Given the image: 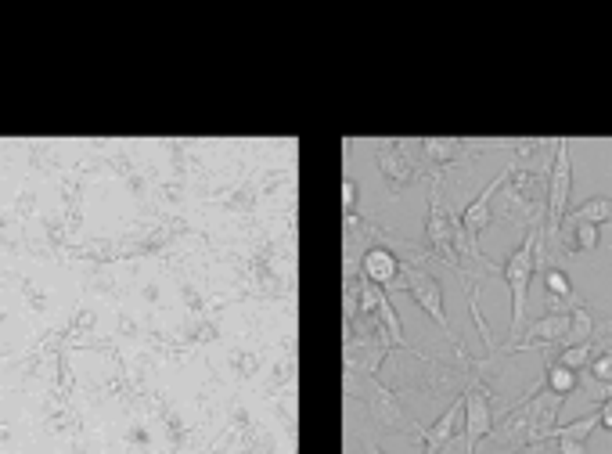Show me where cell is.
Wrapping results in <instances>:
<instances>
[{
    "label": "cell",
    "mask_w": 612,
    "mask_h": 454,
    "mask_svg": "<svg viewBox=\"0 0 612 454\" xmlns=\"http://www.w3.org/2000/svg\"><path fill=\"white\" fill-rule=\"evenodd\" d=\"M364 454H386V451H378L375 444H364Z\"/></svg>",
    "instance_id": "cell-18"
},
{
    "label": "cell",
    "mask_w": 612,
    "mask_h": 454,
    "mask_svg": "<svg viewBox=\"0 0 612 454\" xmlns=\"http://www.w3.org/2000/svg\"><path fill=\"white\" fill-rule=\"evenodd\" d=\"M540 242H544V227H537V231H526L522 246L515 249V253L501 264V278H504V285H508V292H512V325H508V343H504V346L519 343L522 328H526L530 282H533V274H537V267H533V253H537Z\"/></svg>",
    "instance_id": "cell-2"
},
{
    "label": "cell",
    "mask_w": 612,
    "mask_h": 454,
    "mask_svg": "<svg viewBox=\"0 0 612 454\" xmlns=\"http://www.w3.org/2000/svg\"><path fill=\"white\" fill-rule=\"evenodd\" d=\"M396 274H400V253L389 246H371L364 260H360V278L382 292L393 289Z\"/></svg>",
    "instance_id": "cell-9"
},
{
    "label": "cell",
    "mask_w": 612,
    "mask_h": 454,
    "mask_svg": "<svg viewBox=\"0 0 612 454\" xmlns=\"http://www.w3.org/2000/svg\"><path fill=\"white\" fill-rule=\"evenodd\" d=\"M461 418H465V404H461V393L454 400H450V408L443 411L436 422H432L429 429H418V440H422L425 454H436L443 444H447L450 436L461 433Z\"/></svg>",
    "instance_id": "cell-10"
},
{
    "label": "cell",
    "mask_w": 612,
    "mask_h": 454,
    "mask_svg": "<svg viewBox=\"0 0 612 454\" xmlns=\"http://www.w3.org/2000/svg\"><path fill=\"white\" fill-rule=\"evenodd\" d=\"M555 444V454H587L584 440H551Z\"/></svg>",
    "instance_id": "cell-16"
},
{
    "label": "cell",
    "mask_w": 612,
    "mask_h": 454,
    "mask_svg": "<svg viewBox=\"0 0 612 454\" xmlns=\"http://www.w3.org/2000/svg\"><path fill=\"white\" fill-rule=\"evenodd\" d=\"M504 177H508V170L497 173L494 181L486 184V188L479 191L476 199H472V202H468V206H465V213H461V217H458L461 231H465L468 238H476V242H479V235H483L486 227L494 224V209H490V202H494V195H497V188H501V184H504Z\"/></svg>",
    "instance_id": "cell-8"
},
{
    "label": "cell",
    "mask_w": 612,
    "mask_h": 454,
    "mask_svg": "<svg viewBox=\"0 0 612 454\" xmlns=\"http://www.w3.org/2000/svg\"><path fill=\"white\" fill-rule=\"evenodd\" d=\"M544 296H548V314H569L573 307H580V296H576L573 282L562 267H544Z\"/></svg>",
    "instance_id": "cell-11"
},
{
    "label": "cell",
    "mask_w": 612,
    "mask_h": 454,
    "mask_svg": "<svg viewBox=\"0 0 612 454\" xmlns=\"http://www.w3.org/2000/svg\"><path fill=\"white\" fill-rule=\"evenodd\" d=\"M598 429H612V404L598 408Z\"/></svg>",
    "instance_id": "cell-17"
},
{
    "label": "cell",
    "mask_w": 612,
    "mask_h": 454,
    "mask_svg": "<svg viewBox=\"0 0 612 454\" xmlns=\"http://www.w3.org/2000/svg\"><path fill=\"white\" fill-rule=\"evenodd\" d=\"M425 260H429V256H422V260H400V274H396L393 289H404L407 296H411V300L443 328V336L454 343V350H465L461 339L454 336V328H450L447 310H443V289H440V282H436V274H429Z\"/></svg>",
    "instance_id": "cell-3"
},
{
    "label": "cell",
    "mask_w": 612,
    "mask_h": 454,
    "mask_svg": "<svg viewBox=\"0 0 612 454\" xmlns=\"http://www.w3.org/2000/svg\"><path fill=\"white\" fill-rule=\"evenodd\" d=\"M342 202H346V217H357V181H342Z\"/></svg>",
    "instance_id": "cell-15"
},
{
    "label": "cell",
    "mask_w": 612,
    "mask_h": 454,
    "mask_svg": "<svg viewBox=\"0 0 612 454\" xmlns=\"http://www.w3.org/2000/svg\"><path fill=\"white\" fill-rule=\"evenodd\" d=\"M346 393L364 400L371 418H375L382 429H393V433H407V436H418V429H422L404 408H400L396 393L386 390V386L378 379H371V375H346Z\"/></svg>",
    "instance_id": "cell-4"
},
{
    "label": "cell",
    "mask_w": 612,
    "mask_h": 454,
    "mask_svg": "<svg viewBox=\"0 0 612 454\" xmlns=\"http://www.w3.org/2000/svg\"><path fill=\"white\" fill-rule=\"evenodd\" d=\"M569 195H573V145L558 141L548 173V217H544V253H548V260L558 238V227H562L569 213Z\"/></svg>",
    "instance_id": "cell-5"
},
{
    "label": "cell",
    "mask_w": 612,
    "mask_h": 454,
    "mask_svg": "<svg viewBox=\"0 0 612 454\" xmlns=\"http://www.w3.org/2000/svg\"><path fill=\"white\" fill-rule=\"evenodd\" d=\"M461 404H465V418H461L465 429H461V436H465L468 454H476V447L494 429V390H490V382L472 375L468 386L461 390Z\"/></svg>",
    "instance_id": "cell-6"
},
{
    "label": "cell",
    "mask_w": 612,
    "mask_h": 454,
    "mask_svg": "<svg viewBox=\"0 0 612 454\" xmlns=\"http://www.w3.org/2000/svg\"><path fill=\"white\" fill-rule=\"evenodd\" d=\"M378 170L393 191H404L411 181H418L422 177L418 141H382L378 145Z\"/></svg>",
    "instance_id": "cell-7"
},
{
    "label": "cell",
    "mask_w": 612,
    "mask_h": 454,
    "mask_svg": "<svg viewBox=\"0 0 612 454\" xmlns=\"http://www.w3.org/2000/svg\"><path fill=\"white\" fill-rule=\"evenodd\" d=\"M569 217L602 227V224H609V220H612V199H609V195H594V199H587V202H580L576 209H569Z\"/></svg>",
    "instance_id": "cell-13"
},
{
    "label": "cell",
    "mask_w": 612,
    "mask_h": 454,
    "mask_svg": "<svg viewBox=\"0 0 612 454\" xmlns=\"http://www.w3.org/2000/svg\"><path fill=\"white\" fill-rule=\"evenodd\" d=\"M558 141H544L540 155L533 163L515 166L508 163V177L497 188V220L504 224H515L522 231H537L544 227L548 217V173H551V159H555Z\"/></svg>",
    "instance_id": "cell-1"
},
{
    "label": "cell",
    "mask_w": 612,
    "mask_h": 454,
    "mask_svg": "<svg viewBox=\"0 0 612 454\" xmlns=\"http://www.w3.org/2000/svg\"><path fill=\"white\" fill-rule=\"evenodd\" d=\"M587 379L591 382H602V386H612V350L605 346V350H598V354L591 357V364H587Z\"/></svg>",
    "instance_id": "cell-14"
},
{
    "label": "cell",
    "mask_w": 612,
    "mask_h": 454,
    "mask_svg": "<svg viewBox=\"0 0 612 454\" xmlns=\"http://www.w3.org/2000/svg\"><path fill=\"white\" fill-rule=\"evenodd\" d=\"M605 404H612V400H605Z\"/></svg>",
    "instance_id": "cell-19"
},
{
    "label": "cell",
    "mask_w": 612,
    "mask_h": 454,
    "mask_svg": "<svg viewBox=\"0 0 612 454\" xmlns=\"http://www.w3.org/2000/svg\"><path fill=\"white\" fill-rule=\"evenodd\" d=\"M540 382H544V390L555 393V397L566 400L569 393L580 390V375L569 372L566 364H558V361H544V375H540Z\"/></svg>",
    "instance_id": "cell-12"
}]
</instances>
